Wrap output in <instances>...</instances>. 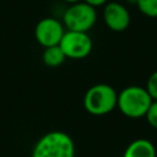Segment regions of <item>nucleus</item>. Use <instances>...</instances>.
I'll return each instance as SVG.
<instances>
[{
	"label": "nucleus",
	"mask_w": 157,
	"mask_h": 157,
	"mask_svg": "<svg viewBox=\"0 0 157 157\" xmlns=\"http://www.w3.org/2000/svg\"><path fill=\"white\" fill-rule=\"evenodd\" d=\"M32 157H75V144L66 132L50 131L36 142Z\"/></svg>",
	"instance_id": "nucleus-1"
},
{
	"label": "nucleus",
	"mask_w": 157,
	"mask_h": 157,
	"mask_svg": "<svg viewBox=\"0 0 157 157\" xmlns=\"http://www.w3.org/2000/svg\"><path fill=\"white\" fill-rule=\"evenodd\" d=\"M118 102L117 91L107 83H97L90 87L83 96V108L92 115L110 113Z\"/></svg>",
	"instance_id": "nucleus-2"
},
{
	"label": "nucleus",
	"mask_w": 157,
	"mask_h": 157,
	"mask_svg": "<svg viewBox=\"0 0 157 157\" xmlns=\"http://www.w3.org/2000/svg\"><path fill=\"white\" fill-rule=\"evenodd\" d=\"M152 98L146 88L140 86H128L120 93H118L117 107L128 118L137 119L145 117Z\"/></svg>",
	"instance_id": "nucleus-3"
},
{
	"label": "nucleus",
	"mask_w": 157,
	"mask_h": 157,
	"mask_svg": "<svg viewBox=\"0 0 157 157\" xmlns=\"http://www.w3.org/2000/svg\"><path fill=\"white\" fill-rule=\"evenodd\" d=\"M63 20L69 31L87 32L97 21V12L91 5L85 1H78L71 4V6L65 11Z\"/></svg>",
	"instance_id": "nucleus-4"
},
{
	"label": "nucleus",
	"mask_w": 157,
	"mask_h": 157,
	"mask_svg": "<svg viewBox=\"0 0 157 157\" xmlns=\"http://www.w3.org/2000/svg\"><path fill=\"white\" fill-rule=\"evenodd\" d=\"M60 48L63 49L66 58L70 59H83L92 50V39L87 34V32H77V31H67L64 33L60 43Z\"/></svg>",
	"instance_id": "nucleus-5"
},
{
	"label": "nucleus",
	"mask_w": 157,
	"mask_h": 157,
	"mask_svg": "<svg viewBox=\"0 0 157 157\" xmlns=\"http://www.w3.org/2000/svg\"><path fill=\"white\" fill-rule=\"evenodd\" d=\"M64 33H65V31H64L61 22L54 17L42 18L34 28L36 40L44 48L58 45L60 43Z\"/></svg>",
	"instance_id": "nucleus-6"
},
{
	"label": "nucleus",
	"mask_w": 157,
	"mask_h": 157,
	"mask_svg": "<svg viewBox=\"0 0 157 157\" xmlns=\"http://www.w3.org/2000/svg\"><path fill=\"white\" fill-rule=\"evenodd\" d=\"M103 20L107 27L114 32H123L130 25V13L119 2H107L103 10Z\"/></svg>",
	"instance_id": "nucleus-7"
},
{
	"label": "nucleus",
	"mask_w": 157,
	"mask_h": 157,
	"mask_svg": "<svg viewBox=\"0 0 157 157\" xmlns=\"http://www.w3.org/2000/svg\"><path fill=\"white\" fill-rule=\"evenodd\" d=\"M123 157H156V148L150 140L137 139L128 145Z\"/></svg>",
	"instance_id": "nucleus-8"
},
{
	"label": "nucleus",
	"mask_w": 157,
	"mask_h": 157,
	"mask_svg": "<svg viewBox=\"0 0 157 157\" xmlns=\"http://www.w3.org/2000/svg\"><path fill=\"white\" fill-rule=\"evenodd\" d=\"M66 59V55L64 54L63 49L60 48V45H53V47H48L44 48L43 52V61L47 66L49 67H56L59 65H61Z\"/></svg>",
	"instance_id": "nucleus-9"
},
{
	"label": "nucleus",
	"mask_w": 157,
	"mask_h": 157,
	"mask_svg": "<svg viewBox=\"0 0 157 157\" xmlns=\"http://www.w3.org/2000/svg\"><path fill=\"white\" fill-rule=\"evenodd\" d=\"M136 5L145 16L157 17V0H137Z\"/></svg>",
	"instance_id": "nucleus-10"
},
{
	"label": "nucleus",
	"mask_w": 157,
	"mask_h": 157,
	"mask_svg": "<svg viewBox=\"0 0 157 157\" xmlns=\"http://www.w3.org/2000/svg\"><path fill=\"white\" fill-rule=\"evenodd\" d=\"M146 91L148 92L152 101H157V70L153 71L146 82Z\"/></svg>",
	"instance_id": "nucleus-11"
},
{
	"label": "nucleus",
	"mask_w": 157,
	"mask_h": 157,
	"mask_svg": "<svg viewBox=\"0 0 157 157\" xmlns=\"http://www.w3.org/2000/svg\"><path fill=\"white\" fill-rule=\"evenodd\" d=\"M145 117H146L147 123L152 128L157 129V101H152V103L150 104Z\"/></svg>",
	"instance_id": "nucleus-12"
},
{
	"label": "nucleus",
	"mask_w": 157,
	"mask_h": 157,
	"mask_svg": "<svg viewBox=\"0 0 157 157\" xmlns=\"http://www.w3.org/2000/svg\"><path fill=\"white\" fill-rule=\"evenodd\" d=\"M86 4L91 5L92 7H97V6H102V5H105L108 0H83Z\"/></svg>",
	"instance_id": "nucleus-13"
},
{
	"label": "nucleus",
	"mask_w": 157,
	"mask_h": 157,
	"mask_svg": "<svg viewBox=\"0 0 157 157\" xmlns=\"http://www.w3.org/2000/svg\"><path fill=\"white\" fill-rule=\"evenodd\" d=\"M65 2H69V4H75V2H78L81 0H64Z\"/></svg>",
	"instance_id": "nucleus-14"
},
{
	"label": "nucleus",
	"mask_w": 157,
	"mask_h": 157,
	"mask_svg": "<svg viewBox=\"0 0 157 157\" xmlns=\"http://www.w3.org/2000/svg\"><path fill=\"white\" fill-rule=\"evenodd\" d=\"M128 1H129L130 4H136V2H137V0H128Z\"/></svg>",
	"instance_id": "nucleus-15"
}]
</instances>
